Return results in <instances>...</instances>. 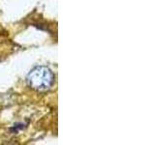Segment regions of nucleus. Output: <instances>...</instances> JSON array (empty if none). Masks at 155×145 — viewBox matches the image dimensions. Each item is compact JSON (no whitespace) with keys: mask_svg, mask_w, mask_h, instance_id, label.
<instances>
[{"mask_svg":"<svg viewBox=\"0 0 155 145\" xmlns=\"http://www.w3.org/2000/svg\"><path fill=\"white\" fill-rule=\"evenodd\" d=\"M27 83L32 89L45 91L50 89L54 81L52 72L45 66L35 67L27 76Z\"/></svg>","mask_w":155,"mask_h":145,"instance_id":"nucleus-1","label":"nucleus"}]
</instances>
